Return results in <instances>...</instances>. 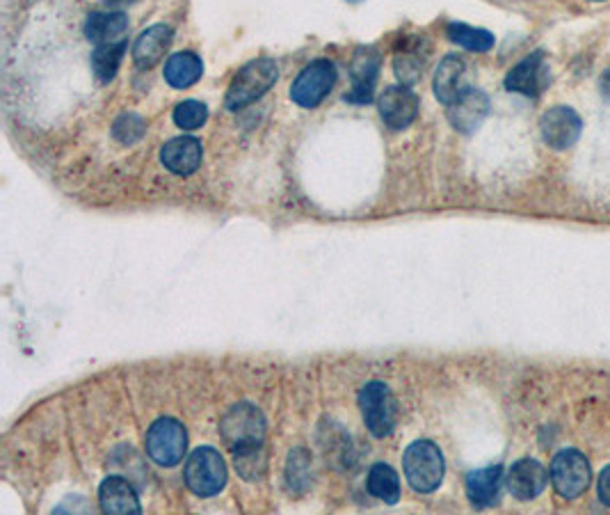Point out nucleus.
<instances>
[{
    "label": "nucleus",
    "instance_id": "obj_23",
    "mask_svg": "<svg viewBox=\"0 0 610 515\" xmlns=\"http://www.w3.org/2000/svg\"><path fill=\"white\" fill-rule=\"evenodd\" d=\"M124 53H126V42H115V44H101L92 53V71L101 83H110L117 76L122 67Z\"/></svg>",
    "mask_w": 610,
    "mask_h": 515
},
{
    "label": "nucleus",
    "instance_id": "obj_9",
    "mask_svg": "<svg viewBox=\"0 0 610 515\" xmlns=\"http://www.w3.org/2000/svg\"><path fill=\"white\" fill-rule=\"evenodd\" d=\"M377 110L391 131H402L419 115V97L411 92L410 85H389L377 98Z\"/></svg>",
    "mask_w": 610,
    "mask_h": 515
},
{
    "label": "nucleus",
    "instance_id": "obj_2",
    "mask_svg": "<svg viewBox=\"0 0 610 515\" xmlns=\"http://www.w3.org/2000/svg\"><path fill=\"white\" fill-rule=\"evenodd\" d=\"M402 470H405L407 483L416 492H432L444 481V454L432 440H416L405 449Z\"/></svg>",
    "mask_w": 610,
    "mask_h": 515
},
{
    "label": "nucleus",
    "instance_id": "obj_1",
    "mask_svg": "<svg viewBox=\"0 0 610 515\" xmlns=\"http://www.w3.org/2000/svg\"><path fill=\"white\" fill-rule=\"evenodd\" d=\"M220 433L225 445L234 454L236 470L243 479L254 481L263 474V437L265 417L259 407L252 403H238L225 415L220 424Z\"/></svg>",
    "mask_w": 610,
    "mask_h": 515
},
{
    "label": "nucleus",
    "instance_id": "obj_11",
    "mask_svg": "<svg viewBox=\"0 0 610 515\" xmlns=\"http://www.w3.org/2000/svg\"><path fill=\"white\" fill-rule=\"evenodd\" d=\"M380 53L373 46H362L355 51V58L350 64L352 92L347 94L346 101L350 103H371L373 92H375L377 76H380Z\"/></svg>",
    "mask_w": 610,
    "mask_h": 515
},
{
    "label": "nucleus",
    "instance_id": "obj_4",
    "mask_svg": "<svg viewBox=\"0 0 610 515\" xmlns=\"http://www.w3.org/2000/svg\"><path fill=\"white\" fill-rule=\"evenodd\" d=\"M183 479L197 497L217 495L226 486V465L220 452H215L213 446L195 449L183 467Z\"/></svg>",
    "mask_w": 610,
    "mask_h": 515
},
{
    "label": "nucleus",
    "instance_id": "obj_24",
    "mask_svg": "<svg viewBox=\"0 0 610 515\" xmlns=\"http://www.w3.org/2000/svg\"><path fill=\"white\" fill-rule=\"evenodd\" d=\"M446 33H448V40L453 44L467 51H476V53H487L494 46V34L483 28H471L467 23H450Z\"/></svg>",
    "mask_w": 610,
    "mask_h": 515
},
{
    "label": "nucleus",
    "instance_id": "obj_22",
    "mask_svg": "<svg viewBox=\"0 0 610 515\" xmlns=\"http://www.w3.org/2000/svg\"><path fill=\"white\" fill-rule=\"evenodd\" d=\"M368 492L384 504H396L401 500V479L396 470L386 463H377L368 472Z\"/></svg>",
    "mask_w": 610,
    "mask_h": 515
},
{
    "label": "nucleus",
    "instance_id": "obj_28",
    "mask_svg": "<svg viewBox=\"0 0 610 515\" xmlns=\"http://www.w3.org/2000/svg\"><path fill=\"white\" fill-rule=\"evenodd\" d=\"M596 492H599V500L604 506H610V465L604 467L596 481Z\"/></svg>",
    "mask_w": 610,
    "mask_h": 515
},
{
    "label": "nucleus",
    "instance_id": "obj_16",
    "mask_svg": "<svg viewBox=\"0 0 610 515\" xmlns=\"http://www.w3.org/2000/svg\"><path fill=\"white\" fill-rule=\"evenodd\" d=\"M504 467L492 465L483 470L469 472L467 476V495L476 509H489L501 500V488H504Z\"/></svg>",
    "mask_w": 610,
    "mask_h": 515
},
{
    "label": "nucleus",
    "instance_id": "obj_19",
    "mask_svg": "<svg viewBox=\"0 0 610 515\" xmlns=\"http://www.w3.org/2000/svg\"><path fill=\"white\" fill-rule=\"evenodd\" d=\"M98 504L106 513H140L142 506L135 491L122 476H107L98 488Z\"/></svg>",
    "mask_w": 610,
    "mask_h": 515
},
{
    "label": "nucleus",
    "instance_id": "obj_25",
    "mask_svg": "<svg viewBox=\"0 0 610 515\" xmlns=\"http://www.w3.org/2000/svg\"><path fill=\"white\" fill-rule=\"evenodd\" d=\"M206 119H208V108L195 98L179 103L174 108V124L183 131H197V128L204 126Z\"/></svg>",
    "mask_w": 610,
    "mask_h": 515
},
{
    "label": "nucleus",
    "instance_id": "obj_6",
    "mask_svg": "<svg viewBox=\"0 0 610 515\" xmlns=\"http://www.w3.org/2000/svg\"><path fill=\"white\" fill-rule=\"evenodd\" d=\"M147 454L156 465L174 467L186 458L188 433L181 422L162 417L153 422L147 431Z\"/></svg>",
    "mask_w": 610,
    "mask_h": 515
},
{
    "label": "nucleus",
    "instance_id": "obj_26",
    "mask_svg": "<svg viewBox=\"0 0 610 515\" xmlns=\"http://www.w3.org/2000/svg\"><path fill=\"white\" fill-rule=\"evenodd\" d=\"M144 128H147V124H144V119H142L140 115L126 113V115H122L117 122H115L113 136L117 137L119 143L131 145V143H135V140H140V137L144 136Z\"/></svg>",
    "mask_w": 610,
    "mask_h": 515
},
{
    "label": "nucleus",
    "instance_id": "obj_5",
    "mask_svg": "<svg viewBox=\"0 0 610 515\" xmlns=\"http://www.w3.org/2000/svg\"><path fill=\"white\" fill-rule=\"evenodd\" d=\"M359 407L366 428L375 437H389L398 422V401L389 385L373 380L359 392Z\"/></svg>",
    "mask_w": 610,
    "mask_h": 515
},
{
    "label": "nucleus",
    "instance_id": "obj_21",
    "mask_svg": "<svg viewBox=\"0 0 610 515\" xmlns=\"http://www.w3.org/2000/svg\"><path fill=\"white\" fill-rule=\"evenodd\" d=\"M204 74V62L192 51H181V53L170 55L165 62V80L174 89L192 88Z\"/></svg>",
    "mask_w": 610,
    "mask_h": 515
},
{
    "label": "nucleus",
    "instance_id": "obj_17",
    "mask_svg": "<svg viewBox=\"0 0 610 515\" xmlns=\"http://www.w3.org/2000/svg\"><path fill=\"white\" fill-rule=\"evenodd\" d=\"M464 74H467V64L459 55H446L439 62L435 74V97L444 106H453L469 89L464 85Z\"/></svg>",
    "mask_w": 610,
    "mask_h": 515
},
{
    "label": "nucleus",
    "instance_id": "obj_13",
    "mask_svg": "<svg viewBox=\"0 0 610 515\" xmlns=\"http://www.w3.org/2000/svg\"><path fill=\"white\" fill-rule=\"evenodd\" d=\"M549 483V474L544 465L535 458H522L514 463L505 474V486L510 495L519 501H531L544 492Z\"/></svg>",
    "mask_w": 610,
    "mask_h": 515
},
{
    "label": "nucleus",
    "instance_id": "obj_20",
    "mask_svg": "<svg viewBox=\"0 0 610 515\" xmlns=\"http://www.w3.org/2000/svg\"><path fill=\"white\" fill-rule=\"evenodd\" d=\"M126 33L128 19L122 12H94V14L88 16V23H85L88 40L94 42L97 46L124 42Z\"/></svg>",
    "mask_w": 610,
    "mask_h": 515
},
{
    "label": "nucleus",
    "instance_id": "obj_7",
    "mask_svg": "<svg viewBox=\"0 0 610 515\" xmlns=\"http://www.w3.org/2000/svg\"><path fill=\"white\" fill-rule=\"evenodd\" d=\"M337 64L332 60H313L291 85V98L300 108H318L337 83Z\"/></svg>",
    "mask_w": 610,
    "mask_h": 515
},
{
    "label": "nucleus",
    "instance_id": "obj_3",
    "mask_svg": "<svg viewBox=\"0 0 610 515\" xmlns=\"http://www.w3.org/2000/svg\"><path fill=\"white\" fill-rule=\"evenodd\" d=\"M277 76L279 67L274 60L259 58L247 62L243 69H238V74L234 76L229 89H226V108L243 110L245 106L254 103L277 83Z\"/></svg>",
    "mask_w": 610,
    "mask_h": 515
},
{
    "label": "nucleus",
    "instance_id": "obj_29",
    "mask_svg": "<svg viewBox=\"0 0 610 515\" xmlns=\"http://www.w3.org/2000/svg\"><path fill=\"white\" fill-rule=\"evenodd\" d=\"M601 89H604V97L610 101V69H608V71H605L604 80H601Z\"/></svg>",
    "mask_w": 610,
    "mask_h": 515
},
{
    "label": "nucleus",
    "instance_id": "obj_18",
    "mask_svg": "<svg viewBox=\"0 0 610 515\" xmlns=\"http://www.w3.org/2000/svg\"><path fill=\"white\" fill-rule=\"evenodd\" d=\"M171 44V28L165 23H158L147 28L135 40L133 46V60L137 69H152L162 60L165 51Z\"/></svg>",
    "mask_w": 610,
    "mask_h": 515
},
{
    "label": "nucleus",
    "instance_id": "obj_27",
    "mask_svg": "<svg viewBox=\"0 0 610 515\" xmlns=\"http://www.w3.org/2000/svg\"><path fill=\"white\" fill-rule=\"evenodd\" d=\"M393 67H396V74H398V79H401V83L411 85L416 79H419L421 69H423V58H421L416 49L402 51V53L396 55Z\"/></svg>",
    "mask_w": 610,
    "mask_h": 515
},
{
    "label": "nucleus",
    "instance_id": "obj_14",
    "mask_svg": "<svg viewBox=\"0 0 610 515\" xmlns=\"http://www.w3.org/2000/svg\"><path fill=\"white\" fill-rule=\"evenodd\" d=\"M201 158H204V149H201L199 140L192 136L171 137L170 143L162 145L161 149L162 165L179 177H188V174L199 170Z\"/></svg>",
    "mask_w": 610,
    "mask_h": 515
},
{
    "label": "nucleus",
    "instance_id": "obj_10",
    "mask_svg": "<svg viewBox=\"0 0 610 515\" xmlns=\"http://www.w3.org/2000/svg\"><path fill=\"white\" fill-rule=\"evenodd\" d=\"M540 131H542L544 143L556 152H565V149L574 147L578 143L583 131V122L574 108L567 106H556V108L547 110L540 122Z\"/></svg>",
    "mask_w": 610,
    "mask_h": 515
},
{
    "label": "nucleus",
    "instance_id": "obj_30",
    "mask_svg": "<svg viewBox=\"0 0 610 515\" xmlns=\"http://www.w3.org/2000/svg\"><path fill=\"white\" fill-rule=\"evenodd\" d=\"M592 3H604V0H592Z\"/></svg>",
    "mask_w": 610,
    "mask_h": 515
},
{
    "label": "nucleus",
    "instance_id": "obj_15",
    "mask_svg": "<svg viewBox=\"0 0 610 515\" xmlns=\"http://www.w3.org/2000/svg\"><path fill=\"white\" fill-rule=\"evenodd\" d=\"M489 113V98L480 89H467L453 106H448V119L458 131L471 133L483 124Z\"/></svg>",
    "mask_w": 610,
    "mask_h": 515
},
{
    "label": "nucleus",
    "instance_id": "obj_12",
    "mask_svg": "<svg viewBox=\"0 0 610 515\" xmlns=\"http://www.w3.org/2000/svg\"><path fill=\"white\" fill-rule=\"evenodd\" d=\"M551 74H549L547 58L542 51L531 53L523 58L517 67L510 69V74L505 76V88L510 92L523 94V97H540L547 89Z\"/></svg>",
    "mask_w": 610,
    "mask_h": 515
},
{
    "label": "nucleus",
    "instance_id": "obj_8",
    "mask_svg": "<svg viewBox=\"0 0 610 515\" xmlns=\"http://www.w3.org/2000/svg\"><path fill=\"white\" fill-rule=\"evenodd\" d=\"M551 481L558 495L565 500H577L590 488V461L577 449H562L553 456Z\"/></svg>",
    "mask_w": 610,
    "mask_h": 515
}]
</instances>
